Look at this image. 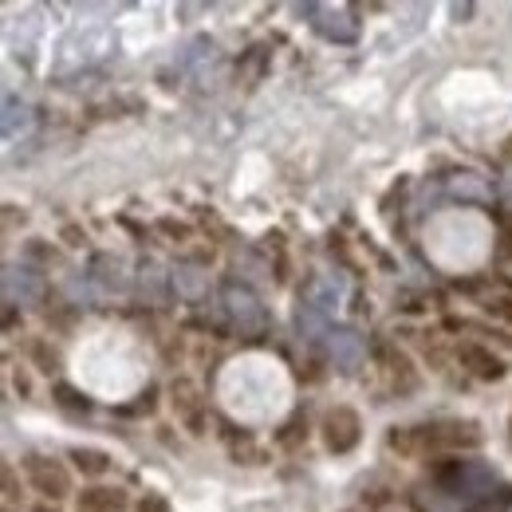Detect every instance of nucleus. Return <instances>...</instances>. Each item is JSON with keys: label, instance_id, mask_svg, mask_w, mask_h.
I'll return each instance as SVG.
<instances>
[{"label": "nucleus", "instance_id": "nucleus-1", "mask_svg": "<svg viewBox=\"0 0 512 512\" xmlns=\"http://www.w3.org/2000/svg\"><path fill=\"white\" fill-rule=\"evenodd\" d=\"M438 489L461 501V509L477 505L481 497H489L497 489V469H489L485 461H465V457H453L438 469Z\"/></svg>", "mask_w": 512, "mask_h": 512}, {"label": "nucleus", "instance_id": "nucleus-2", "mask_svg": "<svg viewBox=\"0 0 512 512\" xmlns=\"http://www.w3.org/2000/svg\"><path fill=\"white\" fill-rule=\"evenodd\" d=\"M221 312H225V320L233 323L241 335H256L268 323V312H264L256 288L245 284V280H225L221 284Z\"/></svg>", "mask_w": 512, "mask_h": 512}, {"label": "nucleus", "instance_id": "nucleus-3", "mask_svg": "<svg viewBox=\"0 0 512 512\" xmlns=\"http://www.w3.org/2000/svg\"><path fill=\"white\" fill-rule=\"evenodd\" d=\"M20 469H24L28 485H32V493H40L44 501L60 505V501L71 497V469H67L64 461H56L48 453H28L20 461Z\"/></svg>", "mask_w": 512, "mask_h": 512}, {"label": "nucleus", "instance_id": "nucleus-4", "mask_svg": "<svg viewBox=\"0 0 512 512\" xmlns=\"http://www.w3.org/2000/svg\"><path fill=\"white\" fill-rule=\"evenodd\" d=\"M166 394H170V410H174L178 426L190 438H205L209 434V402H205L201 386L193 383V379H186V375H178L174 383L166 386Z\"/></svg>", "mask_w": 512, "mask_h": 512}, {"label": "nucleus", "instance_id": "nucleus-5", "mask_svg": "<svg viewBox=\"0 0 512 512\" xmlns=\"http://www.w3.org/2000/svg\"><path fill=\"white\" fill-rule=\"evenodd\" d=\"M320 442L327 453H335V457H347L351 449H359L363 442V418H359V410L355 406H327L320 418Z\"/></svg>", "mask_w": 512, "mask_h": 512}, {"label": "nucleus", "instance_id": "nucleus-6", "mask_svg": "<svg viewBox=\"0 0 512 512\" xmlns=\"http://www.w3.org/2000/svg\"><path fill=\"white\" fill-rule=\"evenodd\" d=\"M453 359H457V367L469 375V379H477V383H501V379H509V363H505V355H497L489 343H481V339H461L457 347H453Z\"/></svg>", "mask_w": 512, "mask_h": 512}, {"label": "nucleus", "instance_id": "nucleus-7", "mask_svg": "<svg viewBox=\"0 0 512 512\" xmlns=\"http://www.w3.org/2000/svg\"><path fill=\"white\" fill-rule=\"evenodd\" d=\"M44 296H48V280L40 276V268H32L28 260L4 264V304L20 308V304H40Z\"/></svg>", "mask_w": 512, "mask_h": 512}, {"label": "nucleus", "instance_id": "nucleus-8", "mask_svg": "<svg viewBox=\"0 0 512 512\" xmlns=\"http://www.w3.org/2000/svg\"><path fill=\"white\" fill-rule=\"evenodd\" d=\"M308 16H316V32L331 44H355L359 40V20L347 4H308Z\"/></svg>", "mask_w": 512, "mask_h": 512}, {"label": "nucleus", "instance_id": "nucleus-9", "mask_svg": "<svg viewBox=\"0 0 512 512\" xmlns=\"http://www.w3.org/2000/svg\"><path fill=\"white\" fill-rule=\"evenodd\" d=\"M87 280L95 284L99 296H127L134 288V276L127 272V260L115 253H95L91 256V268H87Z\"/></svg>", "mask_w": 512, "mask_h": 512}, {"label": "nucleus", "instance_id": "nucleus-10", "mask_svg": "<svg viewBox=\"0 0 512 512\" xmlns=\"http://www.w3.org/2000/svg\"><path fill=\"white\" fill-rule=\"evenodd\" d=\"M327 355L339 375H355L367 363V339L355 327H331L327 331Z\"/></svg>", "mask_w": 512, "mask_h": 512}, {"label": "nucleus", "instance_id": "nucleus-11", "mask_svg": "<svg viewBox=\"0 0 512 512\" xmlns=\"http://www.w3.org/2000/svg\"><path fill=\"white\" fill-rule=\"evenodd\" d=\"M422 438H426V449H477L485 442L477 422H457V418L422 426Z\"/></svg>", "mask_w": 512, "mask_h": 512}, {"label": "nucleus", "instance_id": "nucleus-12", "mask_svg": "<svg viewBox=\"0 0 512 512\" xmlns=\"http://www.w3.org/2000/svg\"><path fill=\"white\" fill-rule=\"evenodd\" d=\"M130 493L119 485H87L75 493V512H130Z\"/></svg>", "mask_w": 512, "mask_h": 512}, {"label": "nucleus", "instance_id": "nucleus-13", "mask_svg": "<svg viewBox=\"0 0 512 512\" xmlns=\"http://www.w3.org/2000/svg\"><path fill=\"white\" fill-rule=\"evenodd\" d=\"M170 292H174L178 300H186V304L205 300V292H209V272H205L197 260H178V264L170 268Z\"/></svg>", "mask_w": 512, "mask_h": 512}, {"label": "nucleus", "instance_id": "nucleus-14", "mask_svg": "<svg viewBox=\"0 0 512 512\" xmlns=\"http://www.w3.org/2000/svg\"><path fill=\"white\" fill-rule=\"evenodd\" d=\"M375 363L394 379L398 390H414V386H418V371H414L410 355H406L402 347H394L390 339H379V343H375Z\"/></svg>", "mask_w": 512, "mask_h": 512}, {"label": "nucleus", "instance_id": "nucleus-15", "mask_svg": "<svg viewBox=\"0 0 512 512\" xmlns=\"http://www.w3.org/2000/svg\"><path fill=\"white\" fill-rule=\"evenodd\" d=\"M134 288H138V296L146 300V304H166V296H170V272L158 264V260H142L138 268H134Z\"/></svg>", "mask_w": 512, "mask_h": 512}, {"label": "nucleus", "instance_id": "nucleus-16", "mask_svg": "<svg viewBox=\"0 0 512 512\" xmlns=\"http://www.w3.org/2000/svg\"><path fill=\"white\" fill-rule=\"evenodd\" d=\"M446 193L453 201H465V205H493V186L485 174H473V170H461L446 182Z\"/></svg>", "mask_w": 512, "mask_h": 512}, {"label": "nucleus", "instance_id": "nucleus-17", "mask_svg": "<svg viewBox=\"0 0 512 512\" xmlns=\"http://www.w3.org/2000/svg\"><path fill=\"white\" fill-rule=\"evenodd\" d=\"M24 355H28V367H36L40 375H56L60 367H64V355L52 347V339H44V335H32V339H24Z\"/></svg>", "mask_w": 512, "mask_h": 512}, {"label": "nucleus", "instance_id": "nucleus-18", "mask_svg": "<svg viewBox=\"0 0 512 512\" xmlns=\"http://www.w3.org/2000/svg\"><path fill=\"white\" fill-rule=\"evenodd\" d=\"M67 457L75 461V469H79L83 477H95V481H99V477H107V473H111V465H115L107 449H95V446H75V449H67Z\"/></svg>", "mask_w": 512, "mask_h": 512}, {"label": "nucleus", "instance_id": "nucleus-19", "mask_svg": "<svg viewBox=\"0 0 512 512\" xmlns=\"http://www.w3.org/2000/svg\"><path fill=\"white\" fill-rule=\"evenodd\" d=\"M386 449L398 453V457H422V453H430L426 438H422V426H394L386 434Z\"/></svg>", "mask_w": 512, "mask_h": 512}, {"label": "nucleus", "instance_id": "nucleus-20", "mask_svg": "<svg viewBox=\"0 0 512 512\" xmlns=\"http://www.w3.org/2000/svg\"><path fill=\"white\" fill-rule=\"evenodd\" d=\"M32 123H36L32 107H24V103H16V99L4 103V138H8V142H12L16 134H28Z\"/></svg>", "mask_w": 512, "mask_h": 512}, {"label": "nucleus", "instance_id": "nucleus-21", "mask_svg": "<svg viewBox=\"0 0 512 512\" xmlns=\"http://www.w3.org/2000/svg\"><path fill=\"white\" fill-rule=\"evenodd\" d=\"M24 256H28V264H32V268H52V264H64L60 249H56V245H48L44 237H28Z\"/></svg>", "mask_w": 512, "mask_h": 512}, {"label": "nucleus", "instance_id": "nucleus-22", "mask_svg": "<svg viewBox=\"0 0 512 512\" xmlns=\"http://www.w3.org/2000/svg\"><path fill=\"white\" fill-rule=\"evenodd\" d=\"M461 512H512V485H497L489 497H481L477 505H469Z\"/></svg>", "mask_w": 512, "mask_h": 512}, {"label": "nucleus", "instance_id": "nucleus-23", "mask_svg": "<svg viewBox=\"0 0 512 512\" xmlns=\"http://www.w3.org/2000/svg\"><path fill=\"white\" fill-rule=\"evenodd\" d=\"M52 398H56V406H64V410H71V414H87V410H91L87 394H79L75 386H67V383L52 386Z\"/></svg>", "mask_w": 512, "mask_h": 512}, {"label": "nucleus", "instance_id": "nucleus-24", "mask_svg": "<svg viewBox=\"0 0 512 512\" xmlns=\"http://www.w3.org/2000/svg\"><path fill=\"white\" fill-rule=\"evenodd\" d=\"M162 237H170L174 245H190L193 241V225L190 221H174V217H158V225H154Z\"/></svg>", "mask_w": 512, "mask_h": 512}, {"label": "nucleus", "instance_id": "nucleus-25", "mask_svg": "<svg viewBox=\"0 0 512 512\" xmlns=\"http://www.w3.org/2000/svg\"><path fill=\"white\" fill-rule=\"evenodd\" d=\"M276 442H280L284 449H296L300 442H308V422H304V418H292V422L276 434Z\"/></svg>", "mask_w": 512, "mask_h": 512}, {"label": "nucleus", "instance_id": "nucleus-26", "mask_svg": "<svg viewBox=\"0 0 512 512\" xmlns=\"http://www.w3.org/2000/svg\"><path fill=\"white\" fill-rule=\"evenodd\" d=\"M0 489H4V505H8V509L24 497V485H16V465H4V469H0Z\"/></svg>", "mask_w": 512, "mask_h": 512}, {"label": "nucleus", "instance_id": "nucleus-27", "mask_svg": "<svg viewBox=\"0 0 512 512\" xmlns=\"http://www.w3.org/2000/svg\"><path fill=\"white\" fill-rule=\"evenodd\" d=\"M481 308H485L493 320L512 323V296H489V300H481Z\"/></svg>", "mask_w": 512, "mask_h": 512}, {"label": "nucleus", "instance_id": "nucleus-28", "mask_svg": "<svg viewBox=\"0 0 512 512\" xmlns=\"http://www.w3.org/2000/svg\"><path fill=\"white\" fill-rule=\"evenodd\" d=\"M134 512H170V501L162 493H142V501L134 505Z\"/></svg>", "mask_w": 512, "mask_h": 512}, {"label": "nucleus", "instance_id": "nucleus-29", "mask_svg": "<svg viewBox=\"0 0 512 512\" xmlns=\"http://www.w3.org/2000/svg\"><path fill=\"white\" fill-rule=\"evenodd\" d=\"M60 237H64L67 249H83V245H87V233H83L79 225H64V229H60Z\"/></svg>", "mask_w": 512, "mask_h": 512}, {"label": "nucleus", "instance_id": "nucleus-30", "mask_svg": "<svg viewBox=\"0 0 512 512\" xmlns=\"http://www.w3.org/2000/svg\"><path fill=\"white\" fill-rule=\"evenodd\" d=\"M12 386H16L20 398H32V379H28V371H12Z\"/></svg>", "mask_w": 512, "mask_h": 512}, {"label": "nucleus", "instance_id": "nucleus-31", "mask_svg": "<svg viewBox=\"0 0 512 512\" xmlns=\"http://www.w3.org/2000/svg\"><path fill=\"white\" fill-rule=\"evenodd\" d=\"M453 16H457V20H461V16H473V4H453ZM461 24H465V20H461Z\"/></svg>", "mask_w": 512, "mask_h": 512}, {"label": "nucleus", "instance_id": "nucleus-32", "mask_svg": "<svg viewBox=\"0 0 512 512\" xmlns=\"http://www.w3.org/2000/svg\"><path fill=\"white\" fill-rule=\"evenodd\" d=\"M501 158H505V162H512V138H509V142H505V150H501Z\"/></svg>", "mask_w": 512, "mask_h": 512}, {"label": "nucleus", "instance_id": "nucleus-33", "mask_svg": "<svg viewBox=\"0 0 512 512\" xmlns=\"http://www.w3.org/2000/svg\"><path fill=\"white\" fill-rule=\"evenodd\" d=\"M36 512H60V509H48V505H44V509H36Z\"/></svg>", "mask_w": 512, "mask_h": 512}, {"label": "nucleus", "instance_id": "nucleus-34", "mask_svg": "<svg viewBox=\"0 0 512 512\" xmlns=\"http://www.w3.org/2000/svg\"><path fill=\"white\" fill-rule=\"evenodd\" d=\"M343 512H359V509H343Z\"/></svg>", "mask_w": 512, "mask_h": 512}]
</instances>
